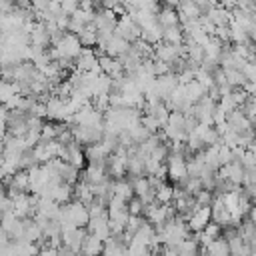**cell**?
<instances>
[{
  "label": "cell",
  "instance_id": "1",
  "mask_svg": "<svg viewBox=\"0 0 256 256\" xmlns=\"http://www.w3.org/2000/svg\"><path fill=\"white\" fill-rule=\"evenodd\" d=\"M34 204H36V196L34 194H26V192H20L16 196L10 198V210L14 212V216H18L20 220L22 218H30L34 214Z\"/></svg>",
  "mask_w": 256,
  "mask_h": 256
},
{
  "label": "cell",
  "instance_id": "2",
  "mask_svg": "<svg viewBox=\"0 0 256 256\" xmlns=\"http://www.w3.org/2000/svg\"><path fill=\"white\" fill-rule=\"evenodd\" d=\"M166 176H170V180H174L178 184H182L188 178L184 154H170L168 152V156H166Z\"/></svg>",
  "mask_w": 256,
  "mask_h": 256
},
{
  "label": "cell",
  "instance_id": "3",
  "mask_svg": "<svg viewBox=\"0 0 256 256\" xmlns=\"http://www.w3.org/2000/svg\"><path fill=\"white\" fill-rule=\"evenodd\" d=\"M114 34H118V36L124 38L126 42H134V40L140 38V28L136 26V22H134L128 14H122L120 18H116Z\"/></svg>",
  "mask_w": 256,
  "mask_h": 256
},
{
  "label": "cell",
  "instance_id": "4",
  "mask_svg": "<svg viewBox=\"0 0 256 256\" xmlns=\"http://www.w3.org/2000/svg\"><path fill=\"white\" fill-rule=\"evenodd\" d=\"M74 68L78 70V72H88V70H96V72H102L100 70V66H98V56L94 54V50L92 48H86V46H82V50H80V54L74 58Z\"/></svg>",
  "mask_w": 256,
  "mask_h": 256
},
{
  "label": "cell",
  "instance_id": "5",
  "mask_svg": "<svg viewBox=\"0 0 256 256\" xmlns=\"http://www.w3.org/2000/svg\"><path fill=\"white\" fill-rule=\"evenodd\" d=\"M70 16V20H68V30H72V34H76V32H80L84 26H88V24H92V20H94V10H84V8H76L72 14H68Z\"/></svg>",
  "mask_w": 256,
  "mask_h": 256
},
{
  "label": "cell",
  "instance_id": "6",
  "mask_svg": "<svg viewBox=\"0 0 256 256\" xmlns=\"http://www.w3.org/2000/svg\"><path fill=\"white\" fill-rule=\"evenodd\" d=\"M98 46H102L104 48V52H106V56H112V58H120L128 48H130V42H126L124 38H120L118 34H110L108 36V40L104 42V44H98Z\"/></svg>",
  "mask_w": 256,
  "mask_h": 256
},
{
  "label": "cell",
  "instance_id": "7",
  "mask_svg": "<svg viewBox=\"0 0 256 256\" xmlns=\"http://www.w3.org/2000/svg\"><path fill=\"white\" fill-rule=\"evenodd\" d=\"M80 180L88 182L90 186H96V184L104 182L106 180V166H104V162H88V166L84 168Z\"/></svg>",
  "mask_w": 256,
  "mask_h": 256
},
{
  "label": "cell",
  "instance_id": "8",
  "mask_svg": "<svg viewBox=\"0 0 256 256\" xmlns=\"http://www.w3.org/2000/svg\"><path fill=\"white\" fill-rule=\"evenodd\" d=\"M154 82H156V88H158V94H160V98L164 100L176 86H178V76L174 74V72H166V74H160V76H156L154 78Z\"/></svg>",
  "mask_w": 256,
  "mask_h": 256
},
{
  "label": "cell",
  "instance_id": "9",
  "mask_svg": "<svg viewBox=\"0 0 256 256\" xmlns=\"http://www.w3.org/2000/svg\"><path fill=\"white\" fill-rule=\"evenodd\" d=\"M102 248H104V242L102 240H98L96 236H92V234H88L86 232V236H84V240H82V246H80V256H100L102 254Z\"/></svg>",
  "mask_w": 256,
  "mask_h": 256
},
{
  "label": "cell",
  "instance_id": "10",
  "mask_svg": "<svg viewBox=\"0 0 256 256\" xmlns=\"http://www.w3.org/2000/svg\"><path fill=\"white\" fill-rule=\"evenodd\" d=\"M206 18L214 26H228V22H230V10H226L224 6L216 4V6H210L206 10Z\"/></svg>",
  "mask_w": 256,
  "mask_h": 256
},
{
  "label": "cell",
  "instance_id": "11",
  "mask_svg": "<svg viewBox=\"0 0 256 256\" xmlns=\"http://www.w3.org/2000/svg\"><path fill=\"white\" fill-rule=\"evenodd\" d=\"M72 194H74V188H72V184H66V182H60V184H56L54 188H52V192H50V198L56 202V204H66V202H70L72 200Z\"/></svg>",
  "mask_w": 256,
  "mask_h": 256
},
{
  "label": "cell",
  "instance_id": "12",
  "mask_svg": "<svg viewBox=\"0 0 256 256\" xmlns=\"http://www.w3.org/2000/svg\"><path fill=\"white\" fill-rule=\"evenodd\" d=\"M156 20L162 28H168V26H176L180 20H178V12L176 8H170V6H164L156 12Z\"/></svg>",
  "mask_w": 256,
  "mask_h": 256
},
{
  "label": "cell",
  "instance_id": "13",
  "mask_svg": "<svg viewBox=\"0 0 256 256\" xmlns=\"http://www.w3.org/2000/svg\"><path fill=\"white\" fill-rule=\"evenodd\" d=\"M204 254H208V256H230V252H228V242L224 240V238H214V240H210L204 248Z\"/></svg>",
  "mask_w": 256,
  "mask_h": 256
},
{
  "label": "cell",
  "instance_id": "14",
  "mask_svg": "<svg viewBox=\"0 0 256 256\" xmlns=\"http://www.w3.org/2000/svg\"><path fill=\"white\" fill-rule=\"evenodd\" d=\"M112 196H118V198H122V200L128 202V200L134 196V192H132V184L126 182L124 178H116V180L112 182Z\"/></svg>",
  "mask_w": 256,
  "mask_h": 256
},
{
  "label": "cell",
  "instance_id": "15",
  "mask_svg": "<svg viewBox=\"0 0 256 256\" xmlns=\"http://www.w3.org/2000/svg\"><path fill=\"white\" fill-rule=\"evenodd\" d=\"M162 42L166 44H184V34H182V28L176 24V26H168V28H162Z\"/></svg>",
  "mask_w": 256,
  "mask_h": 256
},
{
  "label": "cell",
  "instance_id": "16",
  "mask_svg": "<svg viewBox=\"0 0 256 256\" xmlns=\"http://www.w3.org/2000/svg\"><path fill=\"white\" fill-rule=\"evenodd\" d=\"M76 200H80V202H84V204H88V202H92L94 200V194H92V186L88 184V182H84V180H80V182H76V186H74V194H72Z\"/></svg>",
  "mask_w": 256,
  "mask_h": 256
},
{
  "label": "cell",
  "instance_id": "17",
  "mask_svg": "<svg viewBox=\"0 0 256 256\" xmlns=\"http://www.w3.org/2000/svg\"><path fill=\"white\" fill-rule=\"evenodd\" d=\"M76 36H78V40H80L82 46H86V48L96 46V28H94L92 24L84 26L80 32H76Z\"/></svg>",
  "mask_w": 256,
  "mask_h": 256
},
{
  "label": "cell",
  "instance_id": "18",
  "mask_svg": "<svg viewBox=\"0 0 256 256\" xmlns=\"http://www.w3.org/2000/svg\"><path fill=\"white\" fill-rule=\"evenodd\" d=\"M184 88H186V100H188L190 104H196L202 96H206V90H204L196 80H192V82L184 84Z\"/></svg>",
  "mask_w": 256,
  "mask_h": 256
},
{
  "label": "cell",
  "instance_id": "19",
  "mask_svg": "<svg viewBox=\"0 0 256 256\" xmlns=\"http://www.w3.org/2000/svg\"><path fill=\"white\" fill-rule=\"evenodd\" d=\"M222 74H224V80H226V84H230L232 88H240L242 84H244V76H242V72L240 70H236V68H224L222 70Z\"/></svg>",
  "mask_w": 256,
  "mask_h": 256
},
{
  "label": "cell",
  "instance_id": "20",
  "mask_svg": "<svg viewBox=\"0 0 256 256\" xmlns=\"http://www.w3.org/2000/svg\"><path fill=\"white\" fill-rule=\"evenodd\" d=\"M176 252H178V256H194V254L198 252V242L188 236V238H184V240L176 246Z\"/></svg>",
  "mask_w": 256,
  "mask_h": 256
},
{
  "label": "cell",
  "instance_id": "21",
  "mask_svg": "<svg viewBox=\"0 0 256 256\" xmlns=\"http://www.w3.org/2000/svg\"><path fill=\"white\" fill-rule=\"evenodd\" d=\"M58 130H60V124H58V122H44L42 128H40V140H42V142L56 140Z\"/></svg>",
  "mask_w": 256,
  "mask_h": 256
},
{
  "label": "cell",
  "instance_id": "22",
  "mask_svg": "<svg viewBox=\"0 0 256 256\" xmlns=\"http://www.w3.org/2000/svg\"><path fill=\"white\" fill-rule=\"evenodd\" d=\"M172 186H168V184H160L156 190H154V200L158 202V204H170L172 202Z\"/></svg>",
  "mask_w": 256,
  "mask_h": 256
},
{
  "label": "cell",
  "instance_id": "23",
  "mask_svg": "<svg viewBox=\"0 0 256 256\" xmlns=\"http://www.w3.org/2000/svg\"><path fill=\"white\" fill-rule=\"evenodd\" d=\"M150 190H154V188H150L146 176H136V178H134V182H132V192H134L136 196H144V194H148Z\"/></svg>",
  "mask_w": 256,
  "mask_h": 256
},
{
  "label": "cell",
  "instance_id": "24",
  "mask_svg": "<svg viewBox=\"0 0 256 256\" xmlns=\"http://www.w3.org/2000/svg\"><path fill=\"white\" fill-rule=\"evenodd\" d=\"M144 222V218L142 216H134V214H128V220H126V224H124V232L126 234H134L138 228H140V224Z\"/></svg>",
  "mask_w": 256,
  "mask_h": 256
},
{
  "label": "cell",
  "instance_id": "25",
  "mask_svg": "<svg viewBox=\"0 0 256 256\" xmlns=\"http://www.w3.org/2000/svg\"><path fill=\"white\" fill-rule=\"evenodd\" d=\"M228 162H232V148L220 142L218 144V164L222 166V164H228Z\"/></svg>",
  "mask_w": 256,
  "mask_h": 256
},
{
  "label": "cell",
  "instance_id": "26",
  "mask_svg": "<svg viewBox=\"0 0 256 256\" xmlns=\"http://www.w3.org/2000/svg\"><path fill=\"white\" fill-rule=\"evenodd\" d=\"M142 208H144V206H142V202L138 200V196H136V198L132 196V198H130V200L126 202V210H128V214L140 216V214H142Z\"/></svg>",
  "mask_w": 256,
  "mask_h": 256
},
{
  "label": "cell",
  "instance_id": "27",
  "mask_svg": "<svg viewBox=\"0 0 256 256\" xmlns=\"http://www.w3.org/2000/svg\"><path fill=\"white\" fill-rule=\"evenodd\" d=\"M240 72H242V76H244L246 80H254V78H256V68H254V62H252V60H246V62L242 64Z\"/></svg>",
  "mask_w": 256,
  "mask_h": 256
},
{
  "label": "cell",
  "instance_id": "28",
  "mask_svg": "<svg viewBox=\"0 0 256 256\" xmlns=\"http://www.w3.org/2000/svg\"><path fill=\"white\" fill-rule=\"evenodd\" d=\"M56 2L60 4L62 12H66V14H72L80 6V0H56Z\"/></svg>",
  "mask_w": 256,
  "mask_h": 256
},
{
  "label": "cell",
  "instance_id": "29",
  "mask_svg": "<svg viewBox=\"0 0 256 256\" xmlns=\"http://www.w3.org/2000/svg\"><path fill=\"white\" fill-rule=\"evenodd\" d=\"M34 256H56V248H50V246H42Z\"/></svg>",
  "mask_w": 256,
  "mask_h": 256
},
{
  "label": "cell",
  "instance_id": "30",
  "mask_svg": "<svg viewBox=\"0 0 256 256\" xmlns=\"http://www.w3.org/2000/svg\"><path fill=\"white\" fill-rule=\"evenodd\" d=\"M32 0H14V8H22V10H30Z\"/></svg>",
  "mask_w": 256,
  "mask_h": 256
},
{
  "label": "cell",
  "instance_id": "31",
  "mask_svg": "<svg viewBox=\"0 0 256 256\" xmlns=\"http://www.w3.org/2000/svg\"><path fill=\"white\" fill-rule=\"evenodd\" d=\"M2 178H4V172H2V168H0V184H2Z\"/></svg>",
  "mask_w": 256,
  "mask_h": 256
},
{
  "label": "cell",
  "instance_id": "32",
  "mask_svg": "<svg viewBox=\"0 0 256 256\" xmlns=\"http://www.w3.org/2000/svg\"><path fill=\"white\" fill-rule=\"evenodd\" d=\"M204 256H208V254H204Z\"/></svg>",
  "mask_w": 256,
  "mask_h": 256
}]
</instances>
